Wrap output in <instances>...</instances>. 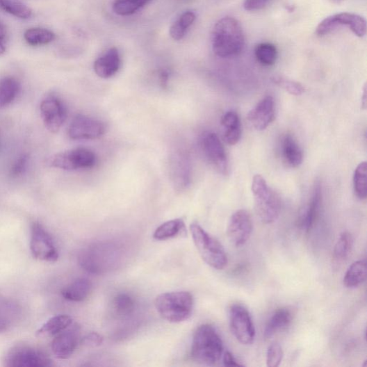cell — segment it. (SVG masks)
Returning a JSON list of instances; mask_svg holds the SVG:
<instances>
[{"instance_id":"4","label":"cell","mask_w":367,"mask_h":367,"mask_svg":"<svg viewBox=\"0 0 367 367\" xmlns=\"http://www.w3.org/2000/svg\"><path fill=\"white\" fill-rule=\"evenodd\" d=\"M251 189L260 220L266 224L277 221L281 213V200L268 186L266 179L260 174L256 175L252 179Z\"/></svg>"},{"instance_id":"44","label":"cell","mask_w":367,"mask_h":367,"mask_svg":"<svg viewBox=\"0 0 367 367\" xmlns=\"http://www.w3.org/2000/svg\"><path fill=\"white\" fill-rule=\"evenodd\" d=\"M6 37V32L5 27L2 24H0V56L4 54L6 51L5 44Z\"/></svg>"},{"instance_id":"5","label":"cell","mask_w":367,"mask_h":367,"mask_svg":"<svg viewBox=\"0 0 367 367\" xmlns=\"http://www.w3.org/2000/svg\"><path fill=\"white\" fill-rule=\"evenodd\" d=\"M194 243L202 260L216 270L224 269L228 263L226 252L221 243L206 232L197 223L190 225Z\"/></svg>"},{"instance_id":"34","label":"cell","mask_w":367,"mask_h":367,"mask_svg":"<svg viewBox=\"0 0 367 367\" xmlns=\"http://www.w3.org/2000/svg\"><path fill=\"white\" fill-rule=\"evenodd\" d=\"M151 0H116L113 10L121 16H129L148 4Z\"/></svg>"},{"instance_id":"23","label":"cell","mask_w":367,"mask_h":367,"mask_svg":"<svg viewBox=\"0 0 367 367\" xmlns=\"http://www.w3.org/2000/svg\"><path fill=\"white\" fill-rule=\"evenodd\" d=\"M91 290V282L87 279L81 278L65 287L62 291V295L67 301L81 302L86 300Z\"/></svg>"},{"instance_id":"20","label":"cell","mask_w":367,"mask_h":367,"mask_svg":"<svg viewBox=\"0 0 367 367\" xmlns=\"http://www.w3.org/2000/svg\"><path fill=\"white\" fill-rule=\"evenodd\" d=\"M120 65L121 59L118 50L111 48L95 61L94 69L99 77L109 79L119 72Z\"/></svg>"},{"instance_id":"32","label":"cell","mask_w":367,"mask_h":367,"mask_svg":"<svg viewBox=\"0 0 367 367\" xmlns=\"http://www.w3.org/2000/svg\"><path fill=\"white\" fill-rule=\"evenodd\" d=\"M255 56L258 61L266 66H270L277 62L278 51L270 42H261L256 45Z\"/></svg>"},{"instance_id":"46","label":"cell","mask_w":367,"mask_h":367,"mask_svg":"<svg viewBox=\"0 0 367 367\" xmlns=\"http://www.w3.org/2000/svg\"><path fill=\"white\" fill-rule=\"evenodd\" d=\"M361 107L365 109L366 108V85L364 84L362 97H361Z\"/></svg>"},{"instance_id":"11","label":"cell","mask_w":367,"mask_h":367,"mask_svg":"<svg viewBox=\"0 0 367 367\" xmlns=\"http://www.w3.org/2000/svg\"><path fill=\"white\" fill-rule=\"evenodd\" d=\"M201 148L204 156L214 169L222 175L228 174V159L225 148L218 135L206 132L201 138Z\"/></svg>"},{"instance_id":"22","label":"cell","mask_w":367,"mask_h":367,"mask_svg":"<svg viewBox=\"0 0 367 367\" xmlns=\"http://www.w3.org/2000/svg\"><path fill=\"white\" fill-rule=\"evenodd\" d=\"M19 309L13 301L0 296V334L9 330L17 320Z\"/></svg>"},{"instance_id":"1","label":"cell","mask_w":367,"mask_h":367,"mask_svg":"<svg viewBox=\"0 0 367 367\" xmlns=\"http://www.w3.org/2000/svg\"><path fill=\"white\" fill-rule=\"evenodd\" d=\"M214 53L220 58L240 54L245 45V35L240 22L231 17H225L215 24L212 33Z\"/></svg>"},{"instance_id":"39","label":"cell","mask_w":367,"mask_h":367,"mask_svg":"<svg viewBox=\"0 0 367 367\" xmlns=\"http://www.w3.org/2000/svg\"><path fill=\"white\" fill-rule=\"evenodd\" d=\"M271 0H245L244 8L247 11H258L265 8Z\"/></svg>"},{"instance_id":"37","label":"cell","mask_w":367,"mask_h":367,"mask_svg":"<svg viewBox=\"0 0 367 367\" xmlns=\"http://www.w3.org/2000/svg\"><path fill=\"white\" fill-rule=\"evenodd\" d=\"M284 352L279 343H272L268 348L266 356V364L268 367L279 366L283 359Z\"/></svg>"},{"instance_id":"33","label":"cell","mask_w":367,"mask_h":367,"mask_svg":"<svg viewBox=\"0 0 367 367\" xmlns=\"http://www.w3.org/2000/svg\"><path fill=\"white\" fill-rule=\"evenodd\" d=\"M24 38L29 44L38 46L52 42L56 39V35L48 29L35 28L28 30Z\"/></svg>"},{"instance_id":"17","label":"cell","mask_w":367,"mask_h":367,"mask_svg":"<svg viewBox=\"0 0 367 367\" xmlns=\"http://www.w3.org/2000/svg\"><path fill=\"white\" fill-rule=\"evenodd\" d=\"M171 177L177 190L188 187L190 182V163L188 156L183 152H177L171 160Z\"/></svg>"},{"instance_id":"9","label":"cell","mask_w":367,"mask_h":367,"mask_svg":"<svg viewBox=\"0 0 367 367\" xmlns=\"http://www.w3.org/2000/svg\"><path fill=\"white\" fill-rule=\"evenodd\" d=\"M96 164V154L85 148H76L56 154L51 162L54 168L67 171L90 169Z\"/></svg>"},{"instance_id":"29","label":"cell","mask_w":367,"mask_h":367,"mask_svg":"<svg viewBox=\"0 0 367 367\" xmlns=\"http://www.w3.org/2000/svg\"><path fill=\"white\" fill-rule=\"evenodd\" d=\"M19 90L18 81L12 77L0 81V107L10 105L16 98Z\"/></svg>"},{"instance_id":"6","label":"cell","mask_w":367,"mask_h":367,"mask_svg":"<svg viewBox=\"0 0 367 367\" xmlns=\"http://www.w3.org/2000/svg\"><path fill=\"white\" fill-rule=\"evenodd\" d=\"M4 365L8 367H48L53 361L41 350L28 345L17 344L6 353Z\"/></svg>"},{"instance_id":"7","label":"cell","mask_w":367,"mask_h":367,"mask_svg":"<svg viewBox=\"0 0 367 367\" xmlns=\"http://www.w3.org/2000/svg\"><path fill=\"white\" fill-rule=\"evenodd\" d=\"M344 26H348L355 35L359 38L366 35V22L365 19L359 15L350 13H341L325 18L319 23L316 34L323 37L338 27Z\"/></svg>"},{"instance_id":"12","label":"cell","mask_w":367,"mask_h":367,"mask_svg":"<svg viewBox=\"0 0 367 367\" xmlns=\"http://www.w3.org/2000/svg\"><path fill=\"white\" fill-rule=\"evenodd\" d=\"M106 125L100 120L78 115L68 128V135L74 140H97L104 136Z\"/></svg>"},{"instance_id":"15","label":"cell","mask_w":367,"mask_h":367,"mask_svg":"<svg viewBox=\"0 0 367 367\" xmlns=\"http://www.w3.org/2000/svg\"><path fill=\"white\" fill-rule=\"evenodd\" d=\"M80 338V328L77 325H72L57 334L52 341L51 350L59 359L70 358L77 348Z\"/></svg>"},{"instance_id":"26","label":"cell","mask_w":367,"mask_h":367,"mask_svg":"<svg viewBox=\"0 0 367 367\" xmlns=\"http://www.w3.org/2000/svg\"><path fill=\"white\" fill-rule=\"evenodd\" d=\"M292 318V313L287 309H282L275 311L269 319L266 327L264 331L265 337H271L288 327L291 323Z\"/></svg>"},{"instance_id":"14","label":"cell","mask_w":367,"mask_h":367,"mask_svg":"<svg viewBox=\"0 0 367 367\" xmlns=\"http://www.w3.org/2000/svg\"><path fill=\"white\" fill-rule=\"evenodd\" d=\"M40 112L46 129L53 133H58L67 117L63 102L55 97H47L40 104Z\"/></svg>"},{"instance_id":"38","label":"cell","mask_w":367,"mask_h":367,"mask_svg":"<svg viewBox=\"0 0 367 367\" xmlns=\"http://www.w3.org/2000/svg\"><path fill=\"white\" fill-rule=\"evenodd\" d=\"M28 163L27 155L20 156L16 161L11 168V174L15 177L19 176L26 170Z\"/></svg>"},{"instance_id":"45","label":"cell","mask_w":367,"mask_h":367,"mask_svg":"<svg viewBox=\"0 0 367 367\" xmlns=\"http://www.w3.org/2000/svg\"><path fill=\"white\" fill-rule=\"evenodd\" d=\"M159 79H160L161 84H162L163 87H166L168 85V79H169L168 72L166 71L161 72L159 74Z\"/></svg>"},{"instance_id":"42","label":"cell","mask_w":367,"mask_h":367,"mask_svg":"<svg viewBox=\"0 0 367 367\" xmlns=\"http://www.w3.org/2000/svg\"><path fill=\"white\" fill-rule=\"evenodd\" d=\"M186 31H187L183 29L179 24L178 22L176 21L171 26L170 33L174 40H180L186 35Z\"/></svg>"},{"instance_id":"16","label":"cell","mask_w":367,"mask_h":367,"mask_svg":"<svg viewBox=\"0 0 367 367\" xmlns=\"http://www.w3.org/2000/svg\"><path fill=\"white\" fill-rule=\"evenodd\" d=\"M275 115V101L272 97L268 96L250 111L247 121L252 129L263 131L274 121Z\"/></svg>"},{"instance_id":"36","label":"cell","mask_w":367,"mask_h":367,"mask_svg":"<svg viewBox=\"0 0 367 367\" xmlns=\"http://www.w3.org/2000/svg\"><path fill=\"white\" fill-rule=\"evenodd\" d=\"M272 81L286 90L288 94L293 96H301L305 92L304 87L301 83L294 81L282 77H275L273 78Z\"/></svg>"},{"instance_id":"8","label":"cell","mask_w":367,"mask_h":367,"mask_svg":"<svg viewBox=\"0 0 367 367\" xmlns=\"http://www.w3.org/2000/svg\"><path fill=\"white\" fill-rule=\"evenodd\" d=\"M229 327L235 338L243 345H250L256 338V329L249 311L242 305L234 304L229 312Z\"/></svg>"},{"instance_id":"13","label":"cell","mask_w":367,"mask_h":367,"mask_svg":"<svg viewBox=\"0 0 367 367\" xmlns=\"http://www.w3.org/2000/svg\"><path fill=\"white\" fill-rule=\"evenodd\" d=\"M252 221L250 213L245 210H239L229 218L227 234L229 240L236 247L245 245L252 232Z\"/></svg>"},{"instance_id":"27","label":"cell","mask_w":367,"mask_h":367,"mask_svg":"<svg viewBox=\"0 0 367 367\" xmlns=\"http://www.w3.org/2000/svg\"><path fill=\"white\" fill-rule=\"evenodd\" d=\"M367 267L364 260L353 263L344 275L343 285L348 288H355L361 286L366 279Z\"/></svg>"},{"instance_id":"10","label":"cell","mask_w":367,"mask_h":367,"mask_svg":"<svg viewBox=\"0 0 367 367\" xmlns=\"http://www.w3.org/2000/svg\"><path fill=\"white\" fill-rule=\"evenodd\" d=\"M31 250L33 257L42 261L55 262L58 259L53 238L38 222L32 225Z\"/></svg>"},{"instance_id":"28","label":"cell","mask_w":367,"mask_h":367,"mask_svg":"<svg viewBox=\"0 0 367 367\" xmlns=\"http://www.w3.org/2000/svg\"><path fill=\"white\" fill-rule=\"evenodd\" d=\"M186 232V225L181 219L168 221L156 229L153 237L156 240H166Z\"/></svg>"},{"instance_id":"3","label":"cell","mask_w":367,"mask_h":367,"mask_svg":"<svg viewBox=\"0 0 367 367\" xmlns=\"http://www.w3.org/2000/svg\"><path fill=\"white\" fill-rule=\"evenodd\" d=\"M158 313L170 323H180L192 315L194 300L187 291H174L161 294L155 300Z\"/></svg>"},{"instance_id":"30","label":"cell","mask_w":367,"mask_h":367,"mask_svg":"<svg viewBox=\"0 0 367 367\" xmlns=\"http://www.w3.org/2000/svg\"><path fill=\"white\" fill-rule=\"evenodd\" d=\"M354 190L359 199H366L367 196V163H361L355 169L353 177Z\"/></svg>"},{"instance_id":"40","label":"cell","mask_w":367,"mask_h":367,"mask_svg":"<svg viewBox=\"0 0 367 367\" xmlns=\"http://www.w3.org/2000/svg\"><path fill=\"white\" fill-rule=\"evenodd\" d=\"M104 338L98 333L93 332L88 334L83 339V343L85 345L90 348H97L101 345Z\"/></svg>"},{"instance_id":"18","label":"cell","mask_w":367,"mask_h":367,"mask_svg":"<svg viewBox=\"0 0 367 367\" xmlns=\"http://www.w3.org/2000/svg\"><path fill=\"white\" fill-rule=\"evenodd\" d=\"M221 131L223 141L229 146L236 145L241 137V123L235 111H227L221 119Z\"/></svg>"},{"instance_id":"19","label":"cell","mask_w":367,"mask_h":367,"mask_svg":"<svg viewBox=\"0 0 367 367\" xmlns=\"http://www.w3.org/2000/svg\"><path fill=\"white\" fill-rule=\"evenodd\" d=\"M323 198L320 186L316 184L308 204L305 206L297 220V225L302 231L308 233L314 225Z\"/></svg>"},{"instance_id":"25","label":"cell","mask_w":367,"mask_h":367,"mask_svg":"<svg viewBox=\"0 0 367 367\" xmlns=\"http://www.w3.org/2000/svg\"><path fill=\"white\" fill-rule=\"evenodd\" d=\"M352 247V236L349 232H343L340 235L333 252L332 263L335 269L339 268L348 259Z\"/></svg>"},{"instance_id":"2","label":"cell","mask_w":367,"mask_h":367,"mask_svg":"<svg viewBox=\"0 0 367 367\" xmlns=\"http://www.w3.org/2000/svg\"><path fill=\"white\" fill-rule=\"evenodd\" d=\"M223 355V343L216 329L203 325L195 331L191 349L193 359L199 364L214 365Z\"/></svg>"},{"instance_id":"35","label":"cell","mask_w":367,"mask_h":367,"mask_svg":"<svg viewBox=\"0 0 367 367\" xmlns=\"http://www.w3.org/2000/svg\"><path fill=\"white\" fill-rule=\"evenodd\" d=\"M113 307L115 312L119 316H127L133 311L134 302L131 296L122 293L114 297Z\"/></svg>"},{"instance_id":"24","label":"cell","mask_w":367,"mask_h":367,"mask_svg":"<svg viewBox=\"0 0 367 367\" xmlns=\"http://www.w3.org/2000/svg\"><path fill=\"white\" fill-rule=\"evenodd\" d=\"M73 324V318L68 315L60 314L51 318L37 331L40 336H54Z\"/></svg>"},{"instance_id":"21","label":"cell","mask_w":367,"mask_h":367,"mask_svg":"<svg viewBox=\"0 0 367 367\" xmlns=\"http://www.w3.org/2000/svg\"><path fill=\"white\" fill-rule=\"evenodd\" d=\"M282 156L286 164L293 168L300 167L304 160L303 152L293 136L288 134L282 142Z\"/></svg>"},{"instance_id":"41","label":"cell","mask_w":367,"mask_h":367,"mask_svg":"<svg viewBox=\"0 0 367 367\" xmlns=\"http://www.w3.org/2000/svg\"><path fill=\"white\" fill-rule=\"evenodd\" d=\"M195 19V14L189 11L183 13L177 21L183 29L187 31L193 24Z\"/></svg>"},{"instance_id":"31","label":"cell","mask_w":367,"mask_h":367,"mask_svg":"<svg viewBox=\"0 0 367 367\" xmlns=\"http://www.w3.org/2000/svg\"><path fill=\"white\" fill-rule=\"evenodd\" d=\"M0 8L22 19H28L33 15L31 8L19 0H0Z\"/></svg>"},{"instance_id":"43","label":"cell","mask_w":367,"mask_h":367,"mask_svg":"<svg viewBox=\"0 0 367 367\" xmlns=\"http://www.w3.org/2000/svg\"><path fill=\"white\" fill-rule=\"evenodd\" d=\"M223 364L225 366H241L242 364L238 363L234 355L229 352H225L223 355Z\"/></svg>"}]
</instances>
